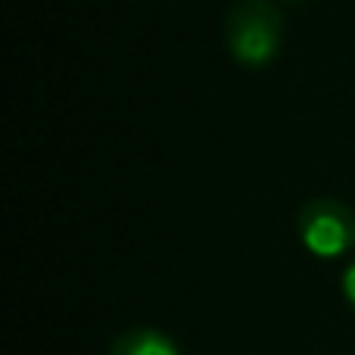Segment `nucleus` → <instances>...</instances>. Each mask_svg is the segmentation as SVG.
<instances>
[{
  "instance_id": "nucleus-1",
  "label": "nucleus",
  "mask_w": 355,
  "mask_h": 355,
  "mask_svg": "<svg viewBox=\"0 0 355 355\" xmlns=\"http://www.w3.org/2000/svg\"><path fill=\"white\" fill-rule=\"evenodd\" d=\"M284 41V16L271 0H240L225 16V44L234 62L262 69L277 60Z\"/></svg>"
},
{
  "instance_id": "nucleus-2",
  "label": "nucleus",
  "mask_w": 355,
  "mask_h": 355,
  "mask_svg": "<svg viewBox=\"0 0 355 355\" xmlns=\"http://www.w3.org/2000/svg\"><path fill=\"white\" fill-rule=\"evenodd\" d=\"M300 243L318 259H340L355 246V212L346 202L318 196L296 215Z\"/></svg>"
},
{
  "instance_id": "nucleus-3",
  "label": "nucleus",
  "mask_w": 355,
  "mask_h": 355,
  "mask_svg": "<svg viewBox=\"0 0 355 355\" xmlns=\"http://www.w3.org/2000/svg\"><path fill=\"white\" fill-rule=\"evenodd\" d=\"M110 355H181V349L168 334L156 331V327H131L116 337Z\"/></svg>"
},
{
  "instance_id": "nucleus-4",
  "label": "nucleus",
  "mask_w": 355,
  "mask_h": 355,
  "mask_svg": "<svg viewBox=\"0 0 355 355\" xmlns=\"http://www.w3.org/2000/svg\"><path fill=\"white\" fill-rule=\"evenodd\" d=\"M340 290H343L346 302H349V309L355 312V259H352L349 265H346V271H343V281H340Z\"/></svg>"
},
{
  "instance_id": "nucleus-5",
  "label": "nucleus",
  "mask_w": 355,
  "mask_h": 355,
  "mask_svg": "<svg viewBox=\"0 0 355 355\" xmlns=\"http://www.w3.org/2000/svg\"><path fill=\"white\" fill-rule=\"evenodd\" d=\"M290 3H306V0H290Z\"/></svg>"
}]
</instances>
